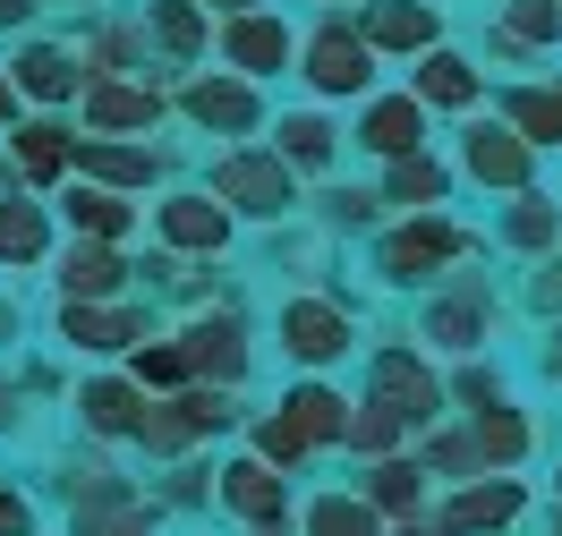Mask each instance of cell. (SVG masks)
Wrapping results in <instances>:
<instances>
[{
    "label": "cell",
    "mask_w": 562,
    "mask_h": 536,
    "mask_svg": "<svg viewBox=\"0 0 562 536\" xmlns=\"http://www.w3.org/2000/svg\"><path fill=\"white\" fill-rule=\"evenodd\" d=\"M205 196H213L231 221H239V214H247V221H281L290 205H299V179L281 171L265 145H231V153L213 162V187H205Z\"/></svg>",
    "instance_id": "1"
},
{
    "label": "cell",
    "mask_w": 562,
    "mask_h": 536,
    "mask_svg": "<svg viewBox=\"0 0 562 536\" xmlns=\"http://www.w3.org/2000/svg\"><path fill=\"white\" fill-rule=\"evenodd\" d=\"M367 400L392 409L401 426H435V418H443V375L426 366V350H401V341H392V350L367 357Z\"/></svg>",
    "instance_id": "2"
},
{
    "label": "cell",
    "mask_w": 562,
    "mask_h": 536,
    "mask_svg": "<svg viewBox=\"0 0 562 536\" xmlns=\"http://www.w3.org/2000/svg\"><path fill=\"white\" fill-rule=\"evenodd\" d=\"M452 255H469V239H460L443 214H409L401 230H384L375 239V273H384L392 289H418V282H435Z\"/></svg>",
    "instance_id": "3"
},
{
    "label": "cell",
    "mask_w": 562,
    "mask_h": 536,
    "mask_svg": "<svg viewBox=\"0 0 562 536\" xmlns=\"http://www.w3.org/2000/svg\"><path fill=\"white\" fill-rule=\"evenodd\" d=\"M69 494H77V536H154V511H162V502L137 494L128 477H111L103 460L69 468Z\"/></svg>",
    "instance_id": "4"
},
{
    "label": "cell",
    "mask_w": 562,
    "mask_h": 536,
    "mask_svg": "<svg viewBox=\"0 0 562 536\" xmlns=\"http://www.w3.org/2000/svg\"><path fill=\"white\" fill-rule=\"evenodd\" d=\"M350 350H358V323H350L341 298H281V357L290 366L324 375V366H341Z\"/></svg>",
    "instance_id": "5"
},
{
    "label": "cell",
    "mask_w": 562,
    "mask_h": 536,
    "mask_svg": "<svg viewBox=\"0 0 562 536\" xmlns=\"http://www.w3.org/2000/svg\"><path fill=\"white\" fill-rule=\"evenodd\" d=\"M299 77L316 85L324 103H350V94H367V85H375V52L358 43L350 18H333V26H316V35L299 43Z\"/></svg>",
    "instance_id": "6"
},
{
    "label": "cell",
    "mask_w": 562,
    "mask_h": 536,
    "mask_svg": "<svg viewBox=\"0 0 562 536\" xmlns=\"http://www.w3.org/2000/svg\"><path fill=\"white\" fill-rule=\"evenodd\" d=\"M460 171L477 179V187H503V196H520V187H537V153H528L503 119H477L469 137H460Z\"/></svg>",
    "instance_id": "7"
},
{
    "label": "cell",
    "mask_w": 562,
    "mask_h": 536,
    "mask_svg": "<svg viewBox=\"0 0 562 536\" xmlns=\"http://www.w3.org/2000/svg\"><path fill=\"white\" fill-rule=\"evenodd\" d=\"M154 230H162V248H171V255H222L239 221L222 214L205 187H179V196H162V205H154Z\"/></svg>",
    "instance_id": "8"
},
{
    "label": "cell",
    "mask_w": 562,
    "mask_h": 536,
    "mask_svg": "<svg viewBox=\"0 0 562 536\" xmlns=\"http://www.w3.org/2000/svg\"><path fill=\"white\" fill-rule=\"evenodd\" d=\"M179 357H188V375H213L222 392H239V384H247V323H239V307L196 316V323H188V341H179Z\"/></svg>",
    "instance_id": "9"
},
{
    "label": "cell",
    "mask_w": 562,
    "mask_h": 536,
    "mask_svg": "<svg viewBox=\"0 0 562 536\" xmlns=\"http://www.w3.org/2000/svg\"><path fill=\"white\" fill-rule=\"evenodd\" d=\"M520 511H528V486H520V477H469V486L443 502L435 536H486V528H512Z\"/></svg>",
    "instance_id": "10"
},
{
    "label": "cell",
    "mask_w": 562,
    "mask_h": 536,
    "mask_svg": "<svg viewBox=\"0 0 562 536\" xmlns=\"http://www.w3.org/2000/svg\"><path fill=\"white\" fill-rule=\"evenodd\" d=\"M350 26H358V43H367V52H435L443 9H435V0H367Z\"/></svg>",
    "instance_id": "11"
},
{
    "label": "cell",
    "mask_w": 562,
    "mask_h": 536,
    "mask_svg": "<svg viewBox=\"0 0 562 536\" xmlns=\"http://www.w3.org/2000/svg\"><path fill=\"white\" fill-rule=\"evenodd\" d=\"M179 111L205 128V137H247L256 119H265V94H256V77H196Z\"/></svg>",
    "instance_id": "12"
},
{
    "label": "cell",
    "mask_w": 562,
    "mask_h": 536,
    "mask_svg": "<svg viewBox=\"0 0 562 536\" xmlns=\"http://www.w3.org/2000/svg\"><path fill=\"white\" fill-rule=\"evenodd\" d=\"M222 60H231V77L290 69V18H273V9H239V18H222Z\"/></svg>",
    "instance_id": "13"
},
{
    "label": "cell",
    "mask_w": 562,
    "mask_h": 536,
    "mask_svg": "<svg viewBox=\"0 0 562 536\" xmlns=\"http://www.w3.org/2000/svg\"><path fill=\"white\" fill-rule=\"evenodd\" d=\"M77 103H86V137H128V128H154V119H162V85L86 77V85H77Z\"/></svg>",
    "instance_id": "14"
},
{
    "label": "cell",
    "mask_w": 562,
    "mask_h": 536,
    "mask_svg": "<svg viewBox=\"0 0 562 536\" xmlns=\"http://www.w3.org/2000/svg\"><path fill=\"white\" fill-rule=\"evenodd\" d=\"M426 350H452V357H469V350H486V332H494V298L477 282H460L452 298H426Z\"/></svg>",
    "instance_id": "15"
},
{
    "label": "cell",
    "mask_w": 562,
    "mask_h": 536,
    "mask_svg": "<svg viewBox=\"0 0 562 536\" xmlns=\"http://www.w3.org/2000/svg\"><path fill=\"white\" fill-rule=\"evenodd\" d=\"M120 289H128V255L111 248V239H77V248H60V298L111 307Z\"/></svg>",
    "instance_id": "16"
},
{
    "label": "cell",
    "mask_w": 562,
    "mask_h": 536,
    "mask_svg": "<svg viewBox=\"0 0 562 536\" xmlns=\"http://www.w3.org/2000/svg\"><path fill=\"white\" fill-rule=\"evenodd\" d=\"M69 162L94 179V187H120V196H128V187H154V171H162L154 145H120V137H77Z\"/></svg>",
    "instance_id": "17"
},
{
    "label": "cell",
    "mask_w": 562,
    "mask_h": 536,
    "mask_svg": "<svg viewBox=\"0 0 562 536\" xmlns=\"http://www.w3.org/2000/svg\"><path fill=\"white\" fill-rule=\"evenodd\" d=\"M469 443H477V468H486V477H512V468L537 452V426H528V409H512V400H486L477 426H469Z\"/></svg>",
    "instance_id": "18"
},
{
    "label": "cell",
    "mask_w": 562,
    "mask_h": 536,
    "mask_svg": "<svg viewBox=\"0 0 562 536\" xmlns=\"http://www.w3.org/2000/svg\"><path fill=\"white\" fill-rule=\"evenodd\" d=\"M60 341L86 357H111V350H137V341H154L137 316H120V307H86V298H60Z\"/></svg>",
    "instance_id": "19"
},
{
    "label": "cell",
    "mask_w": 562,
    "mask_h": 536,
    "mask_svg": "<svg viewBox=\"0 0 562 536\" xmlns=\"http://www.w3.org/2000/svg\"><path fill=\"white\" fill-rule=\"evenodd\" d=\"M9 85H18V94H35V103H77L86 69H77L69 43H26V52H18V69H9Z\"/></svg>",
    "instance_id": "20"
},
{
    "label": "cell",
    "mask_w": 562,
    "mask_h": 536,
    "mask_svg": "<svg viewBox=\"0 0 562 536\" xmlns=\"http://www.w3.org/2000/svg\"><path fill=\"white\" fill-rule=\"evenodd\" d=\"M213 494L231 502L239 520H273V511H290V477H281V468H265L256 452H247V460H231L222 477H213Z\"/></svg>",
    "instance_id": "21"
},
{
    "label": "cell",
    "mask_w": 562,
    "mask_h": 536,
    "mask_svg": "<svg viewBox=\"0 0 562 536\" xmlns=\"http://www.w3.org/2000/svg\"><path fill=\"white\" fill-rule=\"evenodd\" d=\"M358 145L384 153V162H401V153H418V145H426V111L409 103V94H384V103L358 111Z\"/></svg>",
    "instance_id": "22"
},
{
    "label": "cell",
    "mask_w": 562,
    "mask_h": 536,
    "mask_svg": "<svg viewBox=\"0 0 562 536\" xmlns=\"http://www.w3.org/2000/svg\"><path fill=\"white\" fill-rule=\"evenodd\" d=\"M409 103L418 111H469L477 103V60H460V52H418Z\"/></svg>",
    "instance_id": "23"
},
{
    "label": "cell",
    "mask_w": 562,
    "mask_h": 536,
    "mask_svg": "<svg viewBox=\"0 0 562 536\" xmlns=\"http://www.w3.org/2000/svg\"><path fill=\"white\" fill-rule=\"evenodd\" d=\"M77 418H86V434H137L145 418V392L128 384V375H94V384H77Z\"/></svg>",
    "instance_id": "24"
},
{
    "label": "cell",
    "mask_w": 562,
    "mask_h": 536,
    "mask_svg": "<svg viewBox=\"0 0 562 536\" xmlns=\"http://www.w3.org/2000/svg\"><path fill=\"white\" fill-rule=\"evenodd\" d=\"M333 145H341V128H333L324 111H290V119L273 128V162L290 179L299 171H333Z\"/></svg>",
    "instance_id": "25"
},
{
    "label": "cell",
    "mask_w": 562,
    "mask_h": 536,
    "mask_svg": "<svg viewBox=\"0 0 562 536\" xmlns=\"http://www.w3.org/2000/svg\"><path fill=\"white\" fill-rule=\"evenodd\" d=\"M69 119H18V137H9V162H18V179H35V187H52V179L69 171Z\"/></svg>",
    "instance_id": "26"
},
{
    "label": "cell",
    "mask_w": 562,
    "mask_h": 536,
    "mask_svg": "<svg viewBox=\"0 0 562 536\" xmlns=\"http://www.w3.org/2000/svg\"><path fill=\"white\" fill-rule=\"evenodd\" d=\"M554 35H562V0H503L494 52H503V60H537Z\"/></svg>",
    "instance_id": "27"
},
{
    "label": "cell",
    "mask_w": 562,
    "mask_h": 536,
    "mask_svg": "<svg viewBox=\"0 0 562 536\" xmlns=\"http://www.w3.org/2000/svg\"><path fill=\"white\" fill-rule=\"evenodd\" d=\"M43 255H52V214H43L35 196L9 187V196H0V264L26 273V264H43Z\"/></svg>",
    "instance_id": "28"
},
{
    "label": "cell",
    "mask_w": 562,
    "mask_h": 536,
    "mask_svg": "<svg viewBox=\"0 0 562 536\" xmlns=\"http://www.w3.org/2000/svg\"><path fill=\"white\" fill-rule=\"evenodd\" d=\"M375 196H384V205H409V214H435V205L452 196V171H443V162L418 145V153H401V162L384 171V187H375Z\"/></svg>",
    "instance_id": "29"
},
{
    "label": "cell",
    "mask_w": 562,
    "mask_h": 536,
    "mask_svg": "<svg viewBox=\"0 0 562 536\" xmlns=\"http://www.w3.org/2000/svg\"><path fill=\"white\" fill-rule=\"evenodd\" d=\"M503 128H512L528 153L562 145V94L554 85H512V94H503Z\"/></svg>",
    "instance_id": "30"
},
{
    "label": "cell",
    "mask_w": 562,
    "mask_h": 536,
    "mask_svg": "<svg viewBox=\"0 0 562 536\" xmlns=\"http://www.w3.org/2000/svg\"><path fill=\"white\" fill-rule=\"evenodd\" d=\"M281 418H290V426H299V443L316 452V443H341V418H350V400L333 392V384H316V375H307V384H290Z\"/></svg>",
    "instance_id": "31"
},
{
    "label": "cell",
    "mask_w": 562,
    "mask_h": 536,
    "mask_svg": "<svg viewBox=\"0 0 562 536\" xmlns=\"http://www.w3.org/2000/svg\"><path fill=\"white\" fill-rule=\"evenodd\" d=\"M60 214H69V230L77 239H128V196L120 187H94V179H77L69 196H60Z\"/></svg>",
    "instance_id": "32"
},
{
    "label": "cell",
    "mask_w": 562,
    "mask_h": 536,
    "mask_svg": "<svg viewBox=\"0 0 562 536\" xmlns=\"http://www.w3.org/2000/svg\"><path fill=\"white\" fill-rule=\"evenodd\" d=\"M426 468L418 460H401V452H392V460H375L367 468V511H375V520H418V502H426V486H418Z\"/></svg>",
    "instance_id": "33"
},
{
    "label": "cell",
    "mask_w": 562,
    "mask_h": 536,
    "mask_svg": "<svg viewBox=\"0 0 562 536\" xmlns=\"http://www.w3.org/2000/svg\"><path fill=\"white\" fill-rule=\"evenodd\" d=\"M554 230H562L554 196L520 187V196H512V214H503V248H520V255H546V248H554Z\"/></svg>",
    "instance_id": "34"
},
{
    "label": "cell",
    "mask_w": 562,
    "mask_h": 536,
    "mask_svg": "<svg viewBox=\"0 0 562 536\" xmlns=\"http://www.w3.org/2000/svg\"><path fill=\"white\" fill-rule=\"evenodd\" d=\"M145 35L162 43L171 60H196V52H205V9H196V0H154V9H145Z\"/></svg>",
    "instance_id": "35"
},
{
    "label": "cell",
    "mask_w": 562,
    "mask_h": 536,
    "mask_svg": "<svg viewBox=\"0 0 562 536\" xmlns=\"http://www.w3.org/2000/svg\"><path fill=\"white\" fill-rule=\"evenodd\" d=\"M299 536H384V520H375L358 494H316L307 520H299Z\"/></svg>",
    "instance_id": "36"
},
{
    "label": "cell",
    "mask_w": 562,
    "mask_h": 536,
    "mask_svg": "<svg viewBox=\"0 0 562 536\" xmlns=\"http://www.w3.org/2000/svg\"><path fill=\"white\" fill-rule=\"evenodd\" d=\"M401 418H392V409H375V400H367V409H358L350 400V418H341V443H350L358 460H392V452H401Z\"/></svg>",
    "instance_id": "37"
},
{
    "label": "cell",
    "mask_w": 562,
    "mask_h": 536,
    "mask_svg": "<svg viewBox=\"0 0 562 536\" xmlns=\"http://www.w3.org/2000/svg\"><path fill=\"white\" fill-rule=\"evenodd\" d=\"M137 443L154 452V460H179L196 434H188V418H179V400H145V418H137Z\"/></svg>",
    "instance_id": "38"
},
{
    "label": "cell",
    "mask_w": 562,
    "mask_h": 536,
    "mask_svg": "<svg viewBox=\"0 0 562 536\" xmlns=\"http://www.w3.org/2000/svg\"><path fill=\"white\" fill-rule=\"evenodd\" d=\"M128 384L137 392H171V384H188V357H179V341H137V366H128Z\"/></svg>",
    "instance_id": "39"
},
{
    "label": "cell",
    "mask_w": 562,
    "mask_h": 536,
    "mask_svg": "<svg viewBox=\"0 0 562 536\" xmlns=\"http://www.w3.org/2000/svg\"><path fill=\"white\" fill-rule=\"evenodd\" d=\"M256 460L265 468H281V477H290V468H307V443H299V426H290V418H256Z\"/></svg>",
    "instance_id": "40"
},
{
    "label": "cell",
    "mask_w": 562,
    "mask_h": 536,
    "mask_svg": "<svg viewBox=\"0 0 562 536\" xmlns=\"http://www.w3.org/2000/svg\"><path fill=\"white\" fill-rule=\"evenodd\" d=\"M179 418H188V434H231L247 409H239L231 392H213V384H205V392H188V400H179Z\"/></svg>",
    "instance_id": "41"
},
{
    "label": "cell",
    "mask_w": 562,
    "mask_h": 536,
    "mask_svg": "<svg viewBox=\"0 0 562 536\" xmlns=\"http://www.w3.org/2000/svg\"><path fill=\"white\" fill-rule=\"evenodd\" d=\"M375 205H384L375 187H333V196H324V214L341 221V230H367V221H375Z\"/></svg>",
    "instance_id": "42"
},
{
    "label": "cell",
    "mask_w": 562,
    "mask_h": 536,
    "mask_svg": "<svg viewBox=\"0 0 562 536\" xmlns=\"http://www.w3.org/2000/svg\"><path fill=\"white\" fill-rule=\"evenodd\" d=\"M426 460L443 468V477H452V486H469V477H486V468H477V443H469V434H443V443H435V452H426Z\"/></svg>",
    "instance_id": "43"
},
{
    "label": "cell",
    "mask_w": 562,
    "mask_h": 536,
    "mask_svg": "<svg viewBox=\"0 0 562 536\" xmlns=\"http://www.w3.org/2000/svg\"><path fill=\"white\" fill-rule=\"evenodd\" d=\"M0 536H35V502L18 486H0Z\"/></svg>",
    "instance_id": "44"
},
{
    "label": "cell",
    "mask_w": 562,
    "mask_h": 536,
    "mask_svg": "<svg viewBox=\"0 0 562 536\" xmlns=\"http://www.w3.org/2000/svg\"><path fill=\"white\" fill-rule=\"evenodd\" d=\"M205 494H213V477H205V468H171V486H162L154 502H205Z\"/></svg>",
    "instance_id": "45"
},
{
    "label": "cell",
    "mask_w": 562,
    "mask_h": 536,
    "mask_svg": "<svg viewBox=\"0 0 562 536\" xmlns=\"http://www.w3.org/2000/svg\"><path fill=\"white\" fill-rule=\"evenodd\" d=\"M460 400H477V409H486V400H503V384H494L486 366H469V375H460Z\"/></svg>",
    "instance_id": "46"
},
{
    "label": "cell",
    "mask_w": 562,
    "mask_h": 536,
    "mask_svg": "<svg viewBox=\"0 0 562 536\" xmlns=\"http://www.w3.org/2000/svg\"><path fill=\"white\" fill-rule=\"evenodd\" d=\"M35 9H43V0H0V35H9V26H26Z\"/></svg>",
    "instance_id": "47"
},
{
    "label": "cell",
    "mask_w": 562,
    "mask_h": 536,
    "mask_svg": "<svg viewBox=\"0 0 562 536\" xmlns=\"http://www.w3.org/2000/svg\"><path fill=\"white\" fill-rule=\"evenodd\" d=\"M9 426H26V409H18V384H0V434Z\"/></svg>",
    "instance_id": "48"
},
{
    "label": "cell",
    "mask_w": 562,
    "mask_h": 536,
    "mask_svg": "<svg viewBox=\"0 0 562 536\" xmlns=\"http://www.w3.org/2000/svg\"><path fill=\"white\" fill-rule=\"evenodd\" d=\"M247 536H290V511H273V520H247Z\"/></svg>",
    "instance_id": "49"
},
{
    "label": "cell",
    "mask_w": 562,
    "mask_h": 536,
    "mask_svg": "<svg viewBox=\"0 0 562 536\" xmlns=\"http://www.w3.org/2000/svg\"><path fill=\"white\" fill-rule=\"evenodd\" d=\"M196 9H213V18H239V9H265V0H196Z\"/></svg>",
    "instance_id": "50"
},
{
    "label": "cell",
    "mask_w": 562,
    "mask_h": 536,
    "mask_svg": "<svg viewBox=\"0 0 562 536\" xmlns=\"http://www.w3.org/2000/svg\"><path fill=\"white\" fill-rule=\"evenodd\" d=\"M0 119H18V85H9V69H0Z\"/></svg>",
    "instance_id": "51"
}]
</instances>
